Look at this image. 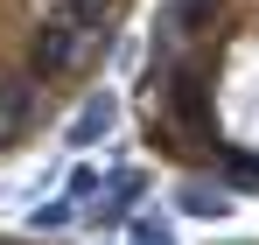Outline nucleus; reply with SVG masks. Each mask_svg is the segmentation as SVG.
<instances>
[{"mask_svg":"<svg viewBox=\"0 0 259 245\" xmlns=\"http://www.w3.org/2000/svg\"><path fill=\"white\" fill-rule=\"evenodd\" d=\"M77 49H84V28H70V21H42V28L28 35V77H56V70H70Z\"/></svg>","mask_w":259,"mask_h":245,"instance_id":"f257e3e1","label":"nucleus"},{"mask_svg":"<svg viewBox=\"0 0 259 245\" xmlns=\"http://www.w3.org/2000/svg\"><path fill=\"white\" fill-rule=\"evenodd\" d=\"M210 14H217V0H168L154 21V56H182V42L196 28H210Z\"/></svg>","mask_w":259,"mask_h":245,"instance_id":"f03ea898","label":"nucleus"},{"mask_svg":"<svg viewBox=\"0 0 259 245\" xmlns=\"http://www.w3.org/2000/svg\"><path fill=\"white\" fill-rule=\"evenodd\" d=\"M28 98H35V77H0V147L14 140V126L28 119Z\"/></svg>","mask_w":259,"mask_h":245,"instance_id":"7ed1b4c3","label":"nucleus"},{"mask_svg":"<svg viewBox=\"0 0 259 245\" xmlns=\"http://www.w3.org/2000/svg\"><path fill=\"white\" fill-rule=\"evenodd\" d=\"M105 126H112V98H91L84 112L70 119V147H91V140H98Z\"/></svg>","mask_w":259,"mask_h":245,"instance_id":"20e7f679","label":"nucleus"},{"mask_svg":"<svg viewBox=\"0 0 259 245\" xmlns=\"http://www.w3.org/2000/svg\"><path fill=\"white\" fill-rule=\"evenodd\" d=\"M56 21H70V28H98V21H105V0H56Z\"/></svg>","mask_w":259,"mask_h":245,"instance_id":"39448f33","label":"nucleus"},{"mask_svg":"<svg viewBox=\"0 0 259 245\" xmlns=\"http://www.w3.org/2000/svg\"><path fill=\"white\" fill-rule=\"evenodd\" d=\"M224 203H231V196H217V189H189V196H182L189 217H224Z\"/></svg>","mask_w":259,"mask_h":245,"instance_id":"423d86ee","label":"nucleus"},{"mask_svg":"<svg viewBox=\"0 0 259 245\" xmlns=\"http://www.w3.org/2000/svg\"><path fill=\"white\" fill-rule=\"evenodd\" d=\"M133 245H168V224L161 217H133Z\"/></svg>","mask_w":259,"mask_h":245,"instance_id":"0eeeda50","label":"nucleus"},{"mask_svg":"<svg viewBox=\"0 0 259 245\" xmlns=\"http://www.w3.org/2000/svg\"><path fill=\"white\" fill-rule=\"evenodd\" d=\"M35 224H42V231H56V224H70V203H49V210H35Z\"/></svg>","mask_w":259,"mask_h":245,"instance_id":"6e6552de","label":"nucleus"},{"mask_svg":"<svg viewBox=\"0 0 259 245\" xmlns=\"http://www.w3.org/2000/svg\"><path fill=\"white\" fill-rule=\"evenodd\" d=\"M0 245H7V238H0Z\"/></svg>","mask_w":259,"mask_h":245,"instance_id":"1a4fd4ad","label":"nucleus"}]
</instances>
